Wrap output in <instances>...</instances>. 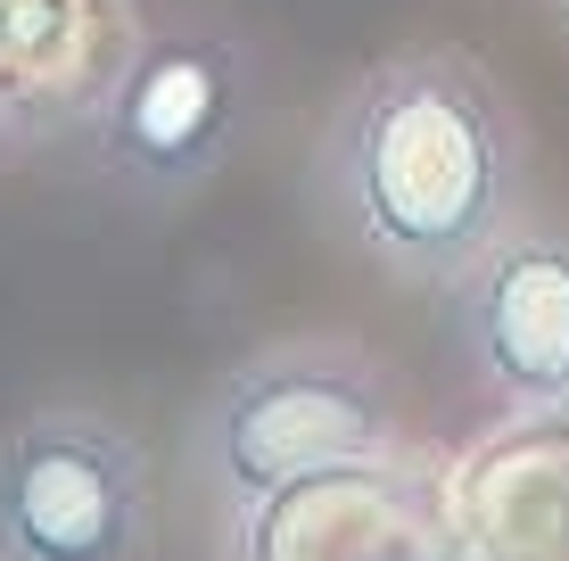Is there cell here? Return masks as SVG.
<instances>
[{"label": "cell", "mask_w": 569, "mask_h": 561, "mask_svg": "<svg viewBox=\"0 0 569 561\" xmlns=\"http://www.w3.org/2000/svg\"><path fill=\"white\" fill-rule=\"evenodd\" d=\"M528 141L496 74L462 50H397L339 91L313 141V199L356 257L405 289H455L520 223Z\"/></svg>", "instance_id": "1"}, {"label": "cell", "mask_w": 569, "mask_h": 561, "mask_svg": "<svg viewBox=\"0 0 569 561\" xmlns=\"http://www.w3.org/2000/svg\"><path fill=\"white\" fill-rule=\"evenodd\" d=\"M397 438V380L347 339H281L240 355L190 413V462L207 495L257 512L281 488L363 471Z\"/></svg>", "instance_id": "2"}, {"label": "cell", "mask_w": 569, "mask_h": 561, "mask_svg": "<svg viewBox=\"0 0 569 561\" xmlns=\"http://www.w3.org/2000/svg\"><path fill=\"white\" fill-rule=\"evenodd\" d=\"M149 529V454L124 421L50 404L0 430V561H141Z\"/></svg>", "instance_id": "3"}, {"label": "cell", "mask_w": 569, "mask_h": 561, "mask_svg": "<svg viewBox=\"0 0 569 561\" xmlns=\"http://www.w3.org/2000/svg\"><path fill=\"white\" fill-rule=\"evenodd\" d=\"M248 50L214 26L141 33L132 67L116 74L108 108L91 116V158L124 199H190L207 190L248 132Z\"/></svg>", "instance_id": "4"}, {"label": "cell", "mask_w": 569, "mask_h": 561, "mask_svg": "<svg viewBox=\"0 0 569 561\" xmlns=\"http://www.w3.org/2000/svg\"><path fill=\"white\" fill-rule=\"evenodd\" d=\"M455 347L496 404L553 413L569 404V223H503L479 264L446 289Z\"/></svg>", "instance_id": "5"}, {"label": "cell", "mask_w": 569, "mask_h": 561, "mask_svg": "<svg viewBox=\"0 0 569 561\" xmlns=\"http://www.w3.org/2000/svg\"><path fill=\"white\" fill-rule=\"evenodd\" d=\"M132 50L124 0H0V141L91 132Z\"/></svg>", "instance_id": "6"}]
</instances>
